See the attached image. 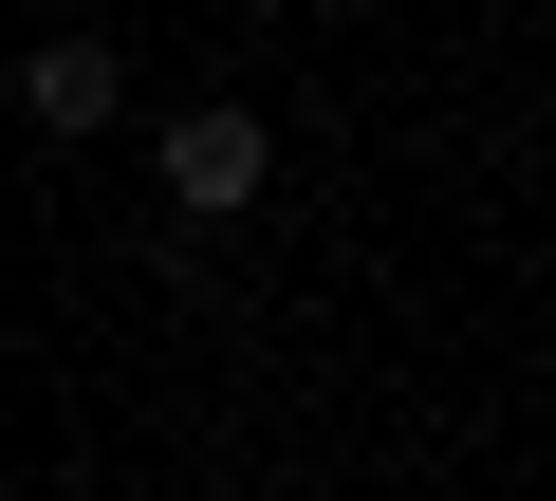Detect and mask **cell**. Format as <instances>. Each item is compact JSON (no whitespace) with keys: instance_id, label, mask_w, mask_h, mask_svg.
<instances>
[{"instance_id":"cell-1","label":"cell","mask_w":556,"mask_h":501,"mask_svg":"<svg viewBox=\"0 0 556 501\" xmlns=\"http://www.w3.org/2000/svg\"><path fill=\"white\" fill-rule=\"evenodd\" d=\"M149 186H167L186 223H241V204L278 186V130H260L241 93H186V112H149Z\"/></svg>"},{"instance_id":"cell-2","label":"cell","mask_w":556,"mask_h":501,"mask_svg":"<svg viewBox=\"0 0 556 501\" xmlns=\"http://www.w3.org/2000/svg\"><path fill=\"white\" fill-rule=\"evenodd\" d=\"M112 112H130V57H112V38H38V57H20V130H38V149H93Z\"/></svg>"},{"instance_id":"cell-3","label":"cell","mask_w":556,"mask_h":501,"mask_svg":"<svg viewBox=\"0 0 556 501\" xmlns=\"http://www.w3.org/2000/svg\"><path fill=\"white\" fill-rule=\"evenodd\" d=\"M298 501H353V483H298Z\"/></svg>"}]
</instances>
